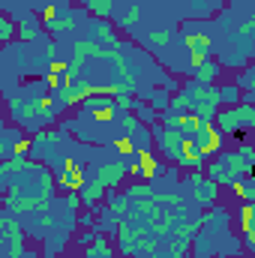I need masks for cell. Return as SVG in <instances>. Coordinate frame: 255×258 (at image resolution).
Returning <instances> with one entry per match:
<instances>
[{"instance_id": "obj_1", "label": "cell", "mask_w": 255, "mask_h": 258, "mask_svg": "<svg viewBox=\"0 0 255 258\" xmlns=\"http://www.w3.org/2000/svg\"><path fill=\"white\" fill-rule=\"evenodd\" d=\"M213 126L219 129L222 135H240V132H252L255 126V108L252 105H219L216 117H213Z\"/></svg>"}, {"instance_id": "obj_2", "label": "cell", "mask_w": 255, "mask_h": 258, "mask_svg": "<svg viewBox=\"0 0 255 258\" xmlns=\"http://www.w3.org/2000/svg\"><path fill=\"white\" fill-rule=\"evenodd\" d=\"M183 186H189L192 201H198L201 207H213V204H219V198H222V186H216L204 171H189V174L183 177Z\"/></svg>"}, {"instance_id": "obj_3", "label": "cell", "mask_w": 255, "mask_h": 258, "mask_svg": "<svg viewBox=\"0 0 255 258\" xmlns=\"http://www.w3.org/2000/svg\"><path fill=\"white\" fill-rule=\"evenodd\" d=\"M117 246H114V255L120 258H135L141 252V240L135 234V222H117Z\"/></svg>"}, {"instance_id": "obj_4", "label": "cell", "mask_w": 255, "mask_h": 258, "mask_svg": "<svg viewBox=\"0 0 255 258\" xmlns=\"http://www.w3.org/2000/svg\"><path fill=\"white\" fill-rule=\"evenodd\" d=\"M87 30H90V36H93L102 48H114V45L123 42L120 33H117V27H114L108 18H87Z\"/></svg>"}, {"instance_id": "obj_5", "label": "cell", "mask_w": 255, "mask_h": 258, "mask_svg": "<svg viewBox=\"0 0 255 258\" xmlns=\"http://www.w3.org/2000/svg\"><path fill=\"white\" fill-rule=\"evenodd\" d=\"M126 162H120V159H111V162H102L99 168H96V180L111 192V189H120L123 186V177H126Z\"/></svg>"}, {"instance_id": "obj_6", "label": "cell", "mask_w": 255, "mask_h": 258, "mask_svg": "<svg viewBox=\"0 0 255 258\" xmlns=\"http://www.w3.org/2000/svg\"><path fill=\"white\" fill-rule=\"evenodd\" d=\"M222 81V63L216 57H207L198 69H192V84H219Z\"/></svg>"}, {"instance_id": "obj_7", "label": "cell", "mask_w": 255, "mask_h": 258, "mask_svg": "<svg viewBox=\"0 0 255 258\" xmlns=\"http://www.w3.org/2000/svg\"><path fill=\"white\" fill-rule=\"evenodd\" d=\"M105 192H108V189H105L96 177H87V180L81 183V189H78L75 195L81 198V204H84V207H96L99 201H105Z\"/></svg>"}, {"instance_id": "obj_8", "label": "cell", "mask_w": 255, "mask_h": 258, "mask_svg": "<svg viewBox=\"0 0 255 258\" xmlns=\"http://www.w3.org/2000/svg\"><path fill=\"white\" fill-rule=\"evenodd\" d=\"M39 33H42V24H39L36 15H24L21 24L15 27V39L18 42H33V39H39Z\"/></svg>"}, {"instance_id": "obj_9", "label": "cell", "mask_w": 255, "mask_h": 258, "mask_svg": "<svg viewBox=\"0 0 255 258\" xmlns=\"http://www.w3.org/2000/svg\"><path fill=\"white\" fill-rule=\"evenodd\" d=\"M72 54L75 57H99V60H105V48L96 42V39H75L72 42Z\"/></svg>"}, {"instance_id": "obj_10", "label": "cell", "mask_w": 255, "mask_h": 258, "mask_svg": "<svg viewBox=\"0 0 255 258\" xmlns=\"http://www.w3.org/2000/svg\"><path fill=\"white\" fill-rule=\"evenodd\" d=\"M183 45L189 54H210L213 51V39L207 33H183Z\"/></svg>"}, {"instance_id": "obj_11", "label": "cell", "mask_w": 255, "mask_h": 258, "mask_svg": "<svg viewBox=\"0 0 255 258\" xmlns=\"http://www.w3.org/2000/svg\"><path fill=\"white\" fill-rule=\"evenodd\" d=\"M84 258H114V246H111V237H108V234H99V231H96V237H93V243L87 246Z\"/></svg>"}, {"instance_id": "obj_12", "label": "cell", "mask_w": 255, "mask_h": 258, "mask_svg": "<svg viewBox=\"0 0 255 258\" xmlns=\"http://www.w3.org/2000/svg\"><path fill=\"white\" fill-rule=\"evenodd\" d=\"M168 111H174V114H186L192 111V96L186 87H177L174 93H171V99H168Z\"/></svg>"}, {"instance_id": "obj_13", "label": "cell", "mask_w": 255, "mask_h": 258, "mask_svg": "<svg viewBox=\"0 0 255 258\" xmlns=\"http://www.w3.org/2000/svg\"><path fill=\"white\" fill-rule=\"evenodd\" d=\"M216 93H219V105H240V93L234 81H219L216 84Z\"/></svg>"}, {"instance_id": "obj_14", "label": "cell", "mask_w": 255, "mask_h": 258, "mask_svg": "<svg viewBox=\"0 0 255 258\" xmlns=\"http://www.w3.org/2000/svg\"><path fill=\"white\" fill-rule=\"evenodd\" d=\"M228 189H231V195H234L240 204H243V201H255V180L252 177H240V180H234Z\"/></svg>"}, {"instance_id": "obj_15", "label": "cell", "mask_w": 255, "mask_h": 258, "mask_svg": "<svg viewBox=\"0 0 255 258\" xmlns=\"http://www.w3.org/2000/svg\"><path fill=\"white\" fill-rule=\"evenodd\" d=\"M171 39H174V30H171V27H162V30H153V33H147L144 45H147L150 51H159V48H165Z\"/></svg>"}, {"instance_id": "obj_16", "label": "cell", "mask_w": 255, "mask_h": 258, "mask_svg": "<svg viewBox=\"0 0 255 258\" xmlns=\"http://www.w3.org/2000/svg\"><path fill=\"white\" fill-rule=\"evenodd\" d=\"M168 99H171V93H168V90L153 87V90L147 93V102H144V105H150L153 111H165V108H168Z\"/></svg>"}, {"instance_id": "obj_17", "label": "cell", "mask_w": 255, "mask_h": 258, "mask_svg": "<svg viewBox=\"0 0 255 258\" xmlns=\"http://www.w3.org/2000/svg\"><path fill=\"white\" fill-rule=\"evenodd\" d=\"M252 216H255L252 201H243V204L237 207V213H234V219H237V228H240V231H252Z\"/></svg>"}, {"instance_id": "obj_18", "label": "cell", "mask_w": 255, "mask_h": 258, "mask_svg": "<svg viewBox=\"0 0 255 258\" xmlns=\"http://www.w3.org/2000/svg\"><path fill=\"white\" fill-rule=\"evenodd\" d=\"M231 81L237 84V90H252V87H255V66L252 63L240 66V72H237Z\"/></svg>"}, {"instance_id": "obj_19", "label": "cell", "mask_w": 255, "mask_h": 258, "mask_svg": "<svg viewBox=\"0 0 255 258\" xmlns=\"http://www.w3.org/2000/svg\"><path fill=\"white\" fill-rule=\"evenodd\" d=\"M132 114L138 117V123H147V126H156V123H159V111H153V108L144 105V102H138V108H135Z\"/></svg>"}, {"instance_id": "obj_20", "label": "cell", "mask_w": 255, "mask_h": 258, "mask_svg": "<svg viewBox=\"0 0 255 258\" xmlns=\"http://www.w3.org/2000/svg\"><path fill=\"white\" fill-rule=\"evenodd\" d=\"M138 21H141V6H138V3H132V6H126V15L117 21V27H120V30H132Z\"/></svg>"}, {"instance_id": "obj_21", "label": "cell", "mask_w": 255, "mask_h": 258, "mask_svg": "<svg viewBox=\"0 0 255 258\" xmlns=\"http://www.w3.org/2000/svg\"><path fill=\"white\" fill-rule=\"evenodd\" d=\"M90 12H93V18H108V21H111L114 6H111V0H96V3L90 6Z\"/></svg>"}, {"instance_id": "obj_22", "label": "cell", "mask_w": 255, "mask_h": 258, "mask_svg": "<svg viewBox=\"0 0 255 258\" xmlns=\"http://www.w3.org/2000/svg\"><path fill=\"white\" fill-rule=\"evenodd\" d=\"M12 36H15V21H9V18L0 15V45H9Z\"/></svg>"}, {"instance_id": "obj_23", "label": "cell", "mask_w": 255, "mask_h": 258, "mask_svg": "<svg viewBox=\"0 0 255 258\" xmlns=\"http://www.w3.org/2000/svg\"><path fill=\"white\" fill-rule=\"evenodd\" d=\"M252 30H255V18H252V15H249V18H243V21L237 24V33H240L243 39H249V36H252Z\"/></svg>"}, {"instance_id": "obj_24", "label": "cell", "mask_w": 255, "mask_h": 258, "mask_svg": "<svg viewBox=\"0 0 255 258\" xmlns=\"http://www.w3.org/2000/svg\"><path fill=\"white\" fill-rule=\"evenodd\" d=\"M12 156V135H0V162Z\"/></svg>"}, {"instance_id": "obj_25", "label": "cell", "mask_w": 255, "mask_h": 258, "mask_svg": "<svg viewBox=\"0 0 255 258\" xmlns=\"http://www.w3.org/2000/svg\"><path fill=\"white\" fill-rule=\"evenodd\" d=\"M243 234V252H255V234L252 231H240Z\"/></svg>"}, {"instance_id": "obj_26", "label": "cell", "mask_w": 255, "mask_h": 258, "mask_svg": "<svg viewBox=\"0 0 255 258\" xmlns=\"http://www.w3.org/2000/svg\"><path fill=\"white\" fill-rule=\"evenodd\" d=\"M75 3H78V6H81V9H87V12H90V6H93V3H96V0H75Z\"/></svg>"}, {"instance_id": "obj_27", "label": "cell", "mask_w": 255, "mask_h": 258, "mask_svg": "<svg viewBox=\"0 0 255 258\" xmlns=\"http://www.w3.org/2000/svg\"><path fill=\"white\" fill-rule=\"evenodd\" d=\"M213 3H225V0H213Z\"/></svg>"}, {"instance_id": "obj_28", "label": "cell", "mask_w": 255, "mask_h": 258, "mask_svg": "<svg viewBox=\"0 0 255 258\" xmlns=\"http://www.w3.org/2000/svg\"><path fill=\"white\" fill-rule=\"evenodd\" d=\"M237 3H249V0H237Z\"/></svg>"}, {"instance_id": "obj_29", "label": "cell", "mask_w": 255, "mask_h": 258, "mask_svg": "<svg viewBox=\"0 0 255 258\" xmlns=\"http://www.w3.org/2000/svg\"><path fill=\"white\" fill-rule=\"evenodd\" d=\"M0 15H3V12H0Z\"/></svg>"}]
</instances>
